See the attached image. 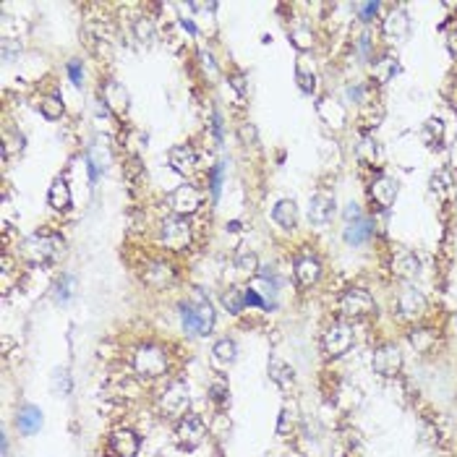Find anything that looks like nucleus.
Returning a JSON list of instances; mask_svg holds the SVG:
<instances>
[{
  "label": "nucleus",
  "mask_w": 457,
  "mask_h": 457,
  "mask_svg": "<svg viewBox=\"0 0 457 457\" xmlns=\"http://www.w3.org/2000/svg\"><path fill=\"white\" fill-rule=\"evenodd\" d=\"M50 387H53V392L55 394H60V397L71 394V374L65 369H55L53 379H50Z\"/></svg>",
  "instance_id": "nucleus-36"
},
{
  "label": "nucleus",
  "mask_w": 457,
  "mask_h": 457,
  "mask_svg": "<svg viewBox=\"0 0 457 457\" xmlns=\"http://www.w3.org/2000/svg\"><path fill=\"white\" fill-rule=\"evenodd\" d=\"M332 217H335V196L324 194V191L311 196V201H308V222L314 228L324 230L332 222Z\"/></svg>",
  "instance_id": "nucleus-10"
},
{
  "label": "nucleus",
  "mask_w": 457,
  "mask_h": 457,
  "mask_svg": "<svg viewBox=\"0 0 457 457\" xmlns=\"http://www.w3.org/2000/svg\"><path fill=\"white\" fill-rule=\"evenodd\" d=\"M424 142L429 144V147H439L442 144V139H444V123L439 118H431L424 123Z\"/></svg>",
  "instance_id": "nucleus-34"
},
{
  "label": "nucleus",
  "mask_w": 457,
  "mask_h": 457,
  "mask_svg": "<svg viewBox=\"0 0 457 457\" xmlns=\"http://www.w3.org/2000/svg\"><path fill=\"white\" fill-rule=\"evenodd\" d=\"M295 81H298L301 92H306V94H314L316 71H314V63H308V58H306V55H298V63H295Z\"/></svg>",
  "instance_id": "nucleus-25"
},
{
  "label": "nucleus",
  "mask_w": 457,
  "mask_h": 457,
  "mask_svg": "<svg viewBox=\"0 0 457 457\" xmlns=\"http://www.w3.org/2000/svg\"><path fill=\"white\" fill-rule=\"evenodd\" d=\"M397 71H400V65H397V60H394L392 55H384V58L374 60V65H371V74H374V81H376V84L392 81Z\"/></svg>",
  "instance_id": "nucleus-29"
},
{
  "label": "nucleus",
  "mask_w": 457,
  "mask_h": 457,
  "mask_svg": "<svg viewBox=\"0 0 457 457\" xmlns=\"http://www.w3.org/2000/svg\"><path fill=\"white\" fill-rule=\"evenodd\" d=\"M403 369V353L397 350V345H381L376 353H374V371L379 376H397Z\"/></svg>",
  "instance_id": "nucleus-12"
},
{
  "label": "nucleus",
  "mask_w": 457,
  "mask_h": 457,
  "mask_svg": "<svg viewBox=\"0 0 457 457\" xmlns=\"http://www.w3.org/2000/svg\"><path fill=\"white\" fill-rule=\"evenodd\" d=\"M55 304H68L76 295V277L74 274H60V280L55 283Z\"/></svg>",
  "instance_id": "nucleus-30"
},
{
  "label": "nucleus",
  "mask_w": 457,
  "mask_h": 457,
  "mask_svg": "<svg viewBox=\"0 0 457 457\" xmlns=\"http://www.w3.org/2000/svg\"><path fill=\"white\" fill-rule=\"evenodd\" d=\"M160 240H163L165 249L170 251H185L191 246V225H188V219L185 217H167L160 225Z\"/></svg>",
  "instance_id": "nucleus-4"
},
{
  "label": "nucleus",
  "mask_w": 457,
  "mask_h": 457,
  "mask_svg": "<svg viewBox=\"0 0 457 457\" xmlns=\"http://www.w3.org/2000/svg\"><path fill=\"white\" fill-rule=\"evenodd\" d=\"M290 44H293L301 55H306L311 47H314V32H311L308 26H298V29L290 32Z\"/></svg>",
  "instance_id": "nucleus-33"
},
{
  "label": "nucleus",
  "mask_w": 457,
  "mask_h": 457,
  "mask_svg": "<svg viewBox=\"0 0 457 457\" xmlns=\"http://www.w3.org/2000/svg\"><path fill=\"white\" fill-rule=\"evenodd\" d=\"M397 306H400V314L405 319H418V316L426 314V298L415 288H405L403 293H400V298H397Z\"/></svg>",
  "instance_id": "nucleus-19"
},
{
  "label": "nucleus",
  "mask_w": 457,
  "mask_h": 457,
  "mask_svg": "<svg viewBox=\"0 0 457 457\" xmlns=\"http://www.w3.org/2000/svg\"><path fill=\"white\" fill-rule=\"evenodd\" d=\"M342 238H345V243L353 246V249L366 246V243L374 238V219L360 217V219H356V222H348V228H345V233H342Z\"/></svg>",
  "instance_id": "nucleus-18"
},
{
  "label": "nucleus",
  "mask_w": 457,
  "mask_h": 457,
  "mask_svg": "<svg viewBox=\"0 0 457 457\" xmlns=\"http://www.w3.org/2000/svg\"><path fill=\"white\" fill-rule=\"evenodd\" d=\"M363 94H366V89L360 87V84H350V87H348V97L350 99L360 102V99H363Z\"/></svg>",
  "instance_id": "nucleus-49"
},
{
  "label": "nucleus",
  "mask_w": 457,
  "mask_h": 457,
  "mask_svg": "<svg viewBox=\"0 0 457 457\" xmlns=\"http://www.w3.org/2000/svg\"><path fill=\"white\" fill-rule=\"evenodd\" d=\"M243 301H246V306H249V308H264V311H274V306L269 304V301H267V298H264L259 290H254L251 285L246 288V290H243Z\"/></svg>",
  "instance_id": "nucleus-38"
},
{
  "label": "nucleus",
  "mask_w": 457,
  "mask_h": 457,
  "mask_svg": "<svg viewBox=\"0 0 457 457\" xmlns=\"http://www.w3.org/2000/svg\"><path fill=\"white\" fill-rule=\"evenodd\" d=\"M181 26H183L185 32L191 34V37H194L196 34V24H194V19H185V16H181Z\"/></svg>",
  "instance_id": "nucleus-52"
},
{
  "label": "nucleus",
  "mask_w": 457,
  "mask_h": 457,
  "mask_svg": "<svg viewBox=\"0 0 457 457\" xmlns=\"http://www.w3.org/2000/svg\"><path fill=\"white\" fill-rule=\"evenodd\" d=\"M381 34L390 40V42H403L405 37L410 34V16L405 8H394L387 13V19L381 22Z\"/></svg>",
  "instance_id": "nucleus-13"
},
{
  "label": "nucleus",
  "mask_w": 457,
  "mask_h": 457,
  "mask_svg": "<svg viewBox=\"0 0 457 457\" xmlns=\"http://www.w3.org/2000/svg\"><path fill=\"white\" fill-rule=\"evenodd\" d=\"M235 358H238V345H235L233 340L222 338L215 342V348H212V360L217 363L219 369H228Z\"/></svg>",
  "instance_id": "nucleus-27"
},
{
  "label": "nucleus",
  "mask_w": 457,
  "mask_h": 457,
  "mask_svg": "<svg viewBox=\"0 0 457 457\" xmlns=\"http://www.w3.org/2000/svg\"><path fill=\"white\" fill-rule=\"evenodd\" d=\"M222 306L228 308L230 314L238 316L243 308H246V301H243V290L240 288H228L225 293H222Z\"/></svg>",
  "instance_id": "nucleus-35"
},
{
  "label": "nucleus",
  "mask_w": 457,
  "mask_h": 457,
  "mask_svg": "<svg viewBox=\"0 0 457 457\" xmlns=\"http://www.w3.org/2000/svg\"><path fill=\"white\" fill-rule=\"evenodd\" d=\"M175 436H178L181 447H185V449H196V447L204 442V436H207V426H204V421H201L199 415H183L181 424H178Z\"/></svg>",
  "instance_id": "nucleus-11"
},
{
  "label": "nucleus",
  "mask_w": 457,
  "mask_h": 457,
  "mask_svg": "<svg viewBox=\"0 0 457 457\" xmlns=\"http://www.w3.org/2000/svg\"><path fill=\"white\" fill-rule=\"evenodd\" d=\"M37 108H40V113H42L44 120H60L63 118V113H65L60 97H40Z\"/></svg>",
  "instance_id": "nucleus-32"
},
{
  "label": "nucleus",
  "mask_w": 457,
  "mask_h": 457,
  "mask_svg": "<svg viewBox=\"0 0 457 457\" xmlns=\"http://www.w3.org/2000/svg\"><path fill=\"white\" fill-rule=\"evenodd\" d=\"M290 415L293 413H290L288 408H283V413H280V424H277V434L280 436H285L290 429H293V418H290Z\"/></svg>",
  "instance_id": "nucleus-47"
},
{
  "label": "nucleus",
  "mask_w": 457,
  "mask_h": 457,
  "mask_svg": "<svg viewBox=\"0 0 457 457\" xmlns=\"http://www.w3.org/2000/svg\"><path fill=\"white\" fill-rule=\"evenodd\" d=\"M235 269L243 274H249V277H256V274H259V256L249 249L238 251V256H235Z\"/></svg>",
  "instance_id": "nucleus-31"
},
{
  "label": "nucleus",
  "mask_w": 457,
  "mask_h": 457,
  "mask_svg": "<svg viewBox=\"0 0 457 457\" xmlns=\"http://www.w3.org/2000/svg\"><path fill=\"white\" fill-rule=\"evenodd\" d=\"M181 326L188 338H207L215 326V308L201 293H194V301L181 304Z\"/></svg>",
  "instance_id": "nucleus-1"
},
{
  "label": "nucleus",
  "mask_w": 457,
  "mask_h": 457,
  "mask_svg": "<svg viewBox=\"0 0 457 457\" xmlns=\"http://www.w3.org/2000/svg\"><path fill=\"white\" fill-rule=\"evenodd\" d=\"M16 429H19L24 436H34L42 429V410H40L37 405H24V408H19Z\"/></svg>",
  "instance_id": "nucleus-20"
},
{
  "label": "nucleus",
  "mask_w": 457,
  "mask_h": 457,
  "mask_svg": "<svg viewBox=\"0 0 457 457\" xmlns=\"http://www.w3.org/2000/svg\"><path fill=\"white\" fill-rule=\"evenodd\" d=\"M272 219L283 230H293L298 225V207L293 199H280L272 209Z\"/></svg>",
  "instance_id": "nucleus-24"
},
{
  "label": "nucleus",
  "mask_w": 457,
  "mask_h": 457,
  "mask_svg": "<svg viewBox=\"0 0 457 457\" xmlns=\"http://www.w3.org/2000/svg\"><path fill=\"white\" fill-rule=\"evenodd\" d=\"M353 340H356L353 326H348L345 322H335V324L324 332L322 345H324V353L329 358H340V356H345V353L353 348Z\"/></svg>",
  "instance_id": "nucleus-6"
},
{
  "label": "nucleus",
  "mask_w": 457,
  "mask_h": 457,
  "mask_svg": "<svg viewBox=\"0 0 457 457\" xmlns=\"http://www.w3.org/2000/svg\"><path fill=\"white\" fill-rule=\"evenodd\" d=\"M316 115H319L322 123L329 126L332 131H342L345 128V123H348V110L332 97H324L316 102Z\"/></svg>",
  "instance_id": "nucleus-14"
},
{
  "label": "nucleus",
  "mask_w": 457,
  "mask_h": 457,
  "mask_svg": "<svg viewBox=\"0 0 457 457\" xmlns=\"http://www.w3.org/2000/svg\"><path fill=\"white\" fill-rule=\"evenodd\" d=\"M447 50L452 55H457V29H452V32L447 34Z\"/></svg>",
  "instance_id": "nucleus-51"
},
{
  "label": "nucleus",
  "mask_w": 457,
  "mask_h": 457,
  "mask_svg": "<svg viewBox=\"0 0 457 457\" xmlns=\"http://www.w3.org/2000/svg\"><path fill=\"white\" fill-rule=\"evenodd\" d=\"M369 194L376 207L390 209L392 204H394V199H397V181H392L390 175H379V178L371 183Z\"/></svg>",
  "instance_id": "nucleus-16"
},
{
  "label": "nucleus",
  "mask_w": 457,
  "mask_h": 457,
  "mask_svg": "<svg viewBox=\"0 0 457 457\" xmlns=\"http://www.w3.org/2000/svg\"><path fill=\"white\" fill-rule=\"evenodd\" d=\"M167 163L173 167L178 175H188L196 170V165H199V157H196V149L194 147H188V144H178L173 147L170 152H167Z\"/></svg>",
  "instance_id": "nucleus-15"
},
{
  "label": "nucleus",
  "mask_w": 457,
  "mask_h": 457,
  "mask_svg": "<svg viewBox=\"0 0 457 457\" xmlns=\"http://www.w3.org/2000/svg\"><path fill=\"white\" fill-rule=\"evenodd\" d=\"M110 165V154L108 152H99V144H92L87 152V167H89V178H92V183L97 181L99 175L108 170Z\"/></svg>",
  "instance_id": "nucleus-28"
},
{
  "label": "nucleus",
  "mask_w": 457,
  "mask_h": 457,
  "mask_svg": "<svg viewBox=\"0 0 457 457\" xmlns=\"http://www.w3.org/2000/svg\"><path fill=\"white\" fill-rule=\"evenodd\" d=\"M293 272H295V280L304 285V288H311V285H316L319 274H322V264L314 256H301V259L295 261Z\"/></svg>",
  "instance_id": "nucleus-23"
},
{
  "label": "nucleus",
  "mask_w": 457,
  "mask_h": 457,
  "mask_svg": "<svg viewBox=\"0 0 457 457\" xmlns=\"http://www.w3.org/2000/svg\"><path fill=\"white\" fill-rule=\"evenodd\" d=\"M269 376H272V381L280 390H290L295 381V371H293V366H288L285 360L272 356V358H269Z\"/></svg>",
  "instance_id": "nucleus-26"
},
{
  "label": "nucleus",
  "mask_w": 457,
  "mask_h": 457,
  "mask_svg": "<svg viewBox=\"0 0 457 457\" xmlns=\"http://www.w3.org/2000/svg\"><path fill=\"white\" fill-rule=\"evenodd\" d=\"M392 272L403 280H413L421 272V261L415 256L413 251H400L394 259H392Z\"/></svg>",
  "instance_id": "nucleus-21"
},
{
  "label": "nucleus",
  "mask_w": 457,
  "mask_h": 457,
  "mask_svg": "<svg viewBox=\"0 0 457 457\" xmlns=\"http://www.w3.org/2000/svg\"><path fill=\"white\" fill-rule=\"evenodd\" d=\"M288 457H293V455H288Z\"/></svg>",
  "instance_id": "nucleus-54"
},
{
  "label": "nucleus",
  "mask_w": 457,
  "mask_h": 457,
  "mask_svg": "<svg viewBox=\"0 0 457 457\" xmlns=\"http://www.w3.org/2000/svg\"><path fill=\"white\" fill-rule=\"evenodd\" d=\"M356 11H358L360 22L371 24L374 19H376V13H379V3H374V0H371V3H358V6H356Z\"/></svg>",
  "instance_id": "nucleus-43"
},
{
  "label": "nucleus",
  "mask_w": 457,
  "mask_h": 457,
  "mask_svg": "<svg viewBox=\"0 0 457 457\" xmlns=\"http://www.w3.org/2000/svg\"><path fill=\"white\" fill-rule=\"evenodd\" d=\"M209 397H212V403L217 405V408H225V405L230 403V390H228V384L219 379L215 381L212 387H209Z\"/></svg>",
  "instance_id": "nucleus-40"
},
{
  "label": "nucleus",
  "mask_w": 457,
  "mask_h": 457,
  "mask_svg": "<svg viewBox=\"0 0 457 457\" xmlns=\"http://www.w3.org/2000/svg\"><path fill=\"white\" fill-rule=\"evenodd\" d=\"M99 99H102V105H105L113 115H118V118H123V115L128 113L131 97L120 81H113V78L105 81V84L99 87Z\"/></svg>",
  "instance_id": "nucleus-9"
},
{
  "label": "nucleus",
  "mask_w": 457,
  "mask_h": 457,
  "mask_svg": "<svg viewBox=\"0 0 457 457\" xmlns=\"http://www.w3.org/2000/svg\"><path fill=\"white\" fill-rule=\"evenodd\" d=\"M58 249H60V238H55V235H32V238L24 240L22 256L29 261V264L40 267V264L53 261Z\"/></svg>",
  "instance_id": "nucleus-3"
},
{
  "label": "nucleus",
  "mask_w": 457,
  "mask_h": 457,
  "mask_svg": "<svg viewBox=\"0 0 457 457\" xmlns=\"http://www.w3.org/2000/svg\"><path fill=\"white\" fill-rule=\"evenodd\" d=\"M410 342L415 345V350H421V353H429L431 345H434V332L431 329H418L410 335Z\"/></svg>",
  "instance_id": "nucleus-41"
},
{
  "label": "nucleus",
  "mask_w": 457,
  "mask_h": 457,
  "mask_svg": "<svg viewBox=\"0 0 457 457\" xmlns=\"http://www.w3.org/2000/svg\"><path fill=\"white\" fill-rule=\"evenodd\" d=\"M228 230H230V233H240V222H238V219L228 222Z\"/></svg>",
  "instance_id": "nucleus-53"
},
{
  "label": "nucleus",
  "mask_w": 457,
  "mask_h": 457,
  "mask_svg": "<svg viewBox=\"0 0 457 457\" xmlns=\"http://www.w3.org/2000/svg\"><path fill=\"white\" fill-rule=\"evenodd\" d=\"M222 181H225V163H217L212 170H209V191H212V199H215V201L219 199Z\"/></svg>",
  "instance_id": "nucleus-39"
},
{
  "label": "nucleus",
  "mask_w": 457,
  "mask_h": 457,
  "mask_svg": "<svg viewBox=\"0 0 457 457\" xmlns=\"http://www.w3.org/2000/svg\"><path fill=\"white\" fill-rule=\"evenodd\" d=\"M133 369L144 379H157L167 371V353H165V348L152 345V342L139 345L133 353Z\"/></svg>",
  "instance_id": "nucleus-2"
},
{
  "label": "nucleus",
  "mask_w": 457,
  "mask_h": 457,
  "mask_svg": "<svg viewBox=\"0 0 457 457\" xmlns=\"http://www.w3.org/2000/svg\"><path fill=\"white\" fill-rule=\"evenodd\" d=\"M199 63H201V68H204V74H207L209 78H215L219 74L217 60H215V55L209 53V50H201V53H199Z\"/></svg>",
  "instance_id": "nucleus-44"
},
{
  "label": "nucleus",
  "mask_w": 457,
  "mask_h": 457,
  "mask_svg": "<svg viewBox=\"0 0 457 457\" xmlns=\"http://www.w3.org/2000/svg\"><path fill=\"white\" fill-rule=\"evenodd\" d=\"M340 311L348 316V319H363V316H371L376 311V304L371 298L369 290L363 288H350L342 293L340 298Z\"/></svg>",
  "instance_id": "nucleus-5"
},
{
  "label": "nucleus",
  "mask_w": 457,
  "mask_h": 457,
  "mask_svg": "<svg viewBox=\"0 0 457 457\" xmlns=\"http://www.w3.org/2000/svg\"><path fill=\"white\" fill-rule=\"evenodd\" d=\"M139 444H142L139 436L133 434L131 429H115V431L110 434V449L118 457H136Z\"/></svg>",
  "instance_id": "nucleus-17"
},
{
  "label": "nucleus",
  "mask_w": 457,
  "mask_h": 457,
  "mask_svg": "<svg viewBox=\"0 0 457 457\" xmlns=\"http://www.w3.org/2000/svg\"><path fill=\"white\" fill-rule=\"evenodd\" d=\"M136 37H139L142 42H149L154 37V26L149 19H139V22H136Z\"/></svg>",
  "instance_id": "nucleus-46"
},
{
  "label": "nucleus",
  "mask_w": 457,
  "mask_h": 457,
  "mask_svg": "<svg viewBox=\"0 0 457 457\" xmlns=\"http://www.w3.org/2000/svg\"><path fill=\"white\" fill-rule=\"evenodd\" d=\"M71 201H74V196H71V188L65 183V178H55L53 185H50V191H47V204H50L55 212H68V209H71Z\"/></svg>",
  "instance_id": "nucleus-22"
},
{
  "label": "nucleus",
  "mask_w": 457,
  "mask_h": 457,
  "mask_svg": "<svg viewBox=\"0 0 457 457\" xmlns=\"http://www.w3.org/2000/svg\"><path fill=\"white\" fill-rule=\"evenodd\" d=\"M191 405V397H188V387L183 381H173L167 384L165 392L160 394V408H163L165 415H173V418H183L185 410Z\"/></svg>",
  "instance_id": "nucleus-7"
},
{
  "label": "nucleus",
  "mask_w": 457,
  "mask_h": 457,
  "mask_svg": "<svg viewBox=\"0 0 457 457\" xmlns=\"http://www.w3.org/2000/svg\"><path fill=\"white\" fill-rule=\"evenodd\" d=\"M363 215H360V207L358 204H348V209H345V219L348 222H356V219H360Z\"/></svg>",
  "instance_id": "nucleus-50"
},
{
  "label": "nucleus",
  "mask_w": 457,
  "mask_h": 457,
  "mask_svg": "<svg viewBox=\"0 0 457 457\" xmlns=\"http://www.w3.org/2000/svg\"><path fill=\"white\" fill-rule=\"evenodd\" d=\"M358 160L366 165L379 163V147H376L374 139H363V142L358 144Z\"/></svg>",
  "instance_id": "nucleus-37"
},
{
  "label": "nucleus",
  "mask_w": 457,
  "mask_h": 457,
  "mask_svg": "<svg viewBox=\"0 0 457 457\" xmlns=\"http://www.w3.org/2000/svg\"><path fill=\"white\" fill-rule=\"evenodd\" d=\"M201 201H204L201 191L191 183L178 185L173 194H170V207H173V212L178 217H191V215H196V212L201 209Z\"/></svg>",
  "instance_id": "nucleus-8"
},
{
  "label": "nucleus",
  "mask_w": 457,
  "mask_h": 457,
  "mask_svg": "<svg viewBox=\"0 0 457 457\" xmlns=\"http://www.w3.org/2000/svg\"><path fill=\"white\" fill-rule=\"evenodd\" d=\"M449 185H452V178H449L447 170H439V173L431 178V191L439 196H444L447 191H449Z\"/></svg>",
  "instance_id": "nucleus-42"
},
{
  "label": "nucleus",
  "mask_w": 457,
  "mask_h": 457,
  "mask_svg": "<svg viewBox=\"0 0 457 457\" xmlns=\"http://www.w3.org/2000/svg\"><path fill=\"white\" fill-rule=\"evenodd\" d=\"M65 74H68L74 87H81V84H84V68H81L78 60H68V63H65Z\"/></svg>",
  "instance_id": "nucleus-45"
},
{
  "label": "nucleus",
  "mask_w": 457,
  "mask_h": 457,
  "mask_svg": "<svg viewBox=\"0 0 457 457\" xmlns=\"http://www.w3.org/2000/svg\"><path fill=\"white\" fill-rule=\"evenodd\" d=\"M230 87L238 92V97H246V78H243V74H233L230 76Z\"/></svg>",
  "instance_id": "nucleus-48"
}]
</instances>
